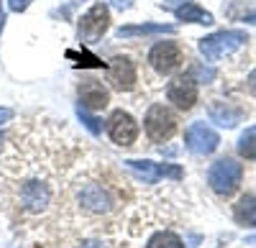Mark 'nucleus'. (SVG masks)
Masks as SVG:
<instances>
[{
	"mask_svg": "<svg viewBox=\"0 0 256 248\" xmlns=\"http://www.w3.org/2000/svg\"><path fill=\"white\" fill-rule=\"evenodd\" d=\"M126 167L131 169L138 179H144L146 184H156L164 177H172V179L182 177V169L174 167V164H156V161H148V159H128Z\"/></svg>",
	"mask_w": 256,
	"mask_h": 248,
	"instance_id": "nucleus-8",
	"label": "nucleus"
},
{
	"mask_svg": "<svg viewBox=\"0 0 256 248\" xmlns=\"http://www.w3.org/2000/svg\"><path fill=\"white\" fill-rule=\"evenodd\" d=\"M77 248H105V243H102V241H95V238H90V241H82Z\"/></svg>",
	"mask_w": 256,
	"mask_h": 248,
	"instance_id": "nucleus-26",
	"label": "nucleus"
},
{
	"mask_svg": "<svg viewBox=\"0 0 256 248\" xmlns=\"http://www.w3.org/2000/svg\"><path fill=\"white\" fill-rule=\"evenodd\" d=\"M177 20H184V23H200V26H210L212 23V13H208L205 8H200L198 3H184L174 10Z\"/></svg>",
	"mask_w": 256,
	"mask_h": 248,
	"instance_id": "nucleus-16",
	"label": "nucleus"
},
{
	"mask_svg": "<svg viewBox=\"0 0 256 248\" xmlns=\"http://www.w3.org/2000/svg\"><path fill=\"white\" fill-rule=\"evenodd\" d=\"M108 79L110 85L120 92H131L138 82V72H136V64L128 56H113L110 64H108Z\"/></svg>",
	"mask_w": 256,
	"mask_h": 248,
	"instance_id": "nucleus-10",
	"label": "nucleus"
},
{
	"mask_svg": "<svg viewBox=\"0 0 256 248\" xmlns=\"http://www.w3.org/2000/svg\"><path fill=\"white\" fill-rule=\"evenodd\" d=\"M110 28V10L105 3H95L80 18V41L82 44H98Z\"/></svg>",
	"mask_w": 256,
	"mask_h": 248,
	"instance_id": "nucleus-4",
	"label": "nucleus"
},
{
	"mask_svg": "<svg viewBox=\"0 0 256 248\" xmlns=\"http://www.w3.org/2000/svg\"><path fill=\"white\" fill-rule=\"evenodd\" d=\"M20 205L28 213H41L52 205V187L41 179H31L20 190Z\"/></svg>",
	"mask_w": 256,
	"mask_h": 248,
	"instance_id": "nucleus-11",
	"label": "nucleus"
},
{
	"mask_svg": "<svg viewBox=\"0 0 256 248\" xmlns=\"http://www.w3.org/2000/svg\"><path fill=\"white\" fill-rule=\"evenodd\" d=\"M77 95H80V105L84 110H105L110 102L108 87L98 79H82L77 87Z\"/></svg>",
	"mask_w": 256,
	"mask_h": 248,
	"instance_id": "nucleus-12",
	"label": "nucleus"
},
{
	"mask_svg": "<svg viewBox=\"0 0 256 248\" xmlns=\"http://www.w3.org/2000/svg\"><path fill=\"white\" fill-rule=\"evenodd\" d=\"M31 3H34V0H8V8L13 13H24V10H28Z\"/></svg>",
	"mask_w": 256,
	"mask_h": 248,
	"instance_id": "nucleus-22",
	"label": "nucleus"
},
{
	"mask_svg": "<svg viewBox=\"0 0 256 248\" xmlns=\"http://www.w3.org/2000/svg\"><path fill=\"white\" fill-rule=\"evenodd\" d=\"M177 28L174 26H164V23H141V26H120L118 28V38H134V36H172Z\"/></svg>",
	"mask_w": 256,
	"mask_h": 248,
	"instance_id": "nucleus-15",
	"label": "nucleus"
},
{
	"mask_svg": "<svg viewBox=\"0 0 256 248\" xmlns=\"http://www.w3.org/2000/svg\"><path fill=\"white\" fill-rule=\"evenodd\" d=\"M77 118L82 120V126L88 128L92 136H100V133H102V120H100V118H95V115H90L82 105H77Z\"/></svg>",
	"mask_w": 256,
	"mask_h": 248,
	"instance_id": "nucleus-21",
	"label": "nucleus"
},
{
	"mask_svg": "<svg viewBox=\"0 0 256 248\" xmlns=\"http://www.w3.org/2000/svg\"><path fill=\"white\" fill-rule=\"evenodd\" d=\"M6 28V8H3V0H0V33Z\"/></svg>",
	"mask_w": 256,
	"mask_h": 248,
	"instance_id": "nucleus-28",
	"label": "nucleus"
},
{
	"mask_svg": "<svg viewBox=\"0 0 256 248\" xmlns=\"http://www.w3.org/2000/svg\"><path fill=\"white\" fill-rule=\"evenodd\" d=\"M244 20H248V23H256V10H254V13H248Z\"/></svg>",
	"mask_w": 256,
	"mask_h": 248,
	"instance_id": "nucleus-30",
	"label": "nucleus"
},
{
	"mask_svg": "<svg viewBox=\"0 0 256 248\" xmlns=\"http://www.w3.org/2000/svg\"><path fill=\"white\" fill-rule=\"evenodd\" d=\"M248 41L246 31H218V33H210L205 38H200V54L208 61H220L230 54H236L244 44Z\"/></svg>",
	"mask_w": 256,
	"mask_h": 248,
	"instance_id": "nucleus-1",
	"label": "nucleus"
},
{
	"mask_svg": "<svg viewBox=\"0 0 256 248\" xmlns=\"http://www.w3.org/2000/svg\"><path fill=\"white\" fill-rule=\"evenodd\" d=\"M238 154H241L244 159L256 161V126L246 128V131L238 136Z\"/></svg>",
	"mask_w": 256,
	"mask_h": 248,
	"instance_id": "nucleus-19",
	"label": "nucleus"
},
{
	"mask_svg": "<svg viewBox=\"0 0 256 248\" xmlns=\"http://www.w3.org/2000/svg\"><path fill=\"white\" fill-rule=\"evenodd\" d=\"M13 115H16V113H13L10 108H0V126H6V123H10V120H13Z\"/></svg>",
	"mask_w": 256,
	"mask_h": 248,
	"instance_id": "nucleus-25",
	"label": "nucleus"
},
{
	"mask_svg": "<svg viewBox=\"0 0 256 248\" xmlns=\"http://www.w3.org/2000/svg\"><path fill=\"white\" fill-rule=\"evenodd\" d=\"M184 3H190V0H162V8H166V10H177V8L184 5Z\"/></svg>",
	"mask_w": 256,
	"mask_h": 248,
	"instance_id": "nucleus-23",
	"label": "nucleus"
},
{
	"mask_svg": "<svg viewBox=\"0 0 256 248\" xmlns=\"http://www.w3.org/2000/svg\"><path fill=\"white\" fill-rule=\"evenodd\" d=\"M244 182V167L236 159H218L208 172V184L220 197H230Z\"/></svg>",
	"mask_w": 256,
	"mask_h": 248,
	"instance_id": "nucleus-2",
	"label": "nucleus"
},
{
	"mask_svg": "<svg viewBox=\"0 0 256 248\" xmlns=\"http://www.w3.org/2000/svg\"><path fill=\"white\" fill-rule=\"evenodd\" d=\"M166 97L180 110L195 108V102H198V79L190 77V74L172 79V82H169V87H166Z\"/></svg>",
	"mask_w": 256,
	"mask_h": 248,
	"instance_id": "nucleus-9",
	"label": "nucleus"
},
{
	"mask_svg": "<svg viewBox=\"0 0 256 248\" xmlns=\"http://www.w3.org/2000/svg\"><path fill=\"white\" fill-rule=\"evenodd\" d=\"M246 113L241 110V108H236V105H230V102H212L210 105V118L218 123V126H223V128H233V126H238L241 123V118H244Z\"/></svg>",
	"mask_w": 256,
	"mask_h": 248,
	"instance_id": "nucleus-14",
	"label": "nucleus"
},
{
	"mask_svg": "<svg viewBox=\"0 0 256 248\" xmlns=\"http://www.w3.org/2000/svg\"><path fill=\"white\" fill-rule=\"evenodd\" d=\"M202 77V82L205 79H212V77H216V72H212V69H202V67H195V69H192V77Z\"/></svg>",
	"mask_w": 256,
	"mask_h": 248,
	"instance_id": "nucleus-24",
	"label": "nucleus"
},
{
	"mask_svg": "<svg viewBox=\"0 0 256 248\" xmlns=\"http://www.w3.org/2000/svg\"><path fill=\"white\" fill-rule=\"evenodd\" d=\"M233 215H236L241 225H254L256 228V192L244 195L236 205V210H233Z\"/></svg>",
	"mask_w": 256,
	"mask_h": 248,
	"instance_id": "nucleus-17",
	"label": "nucleus"
},
{
	"mask_svg": "<svg viewBox=\"0 0 256 248\" xmlns=\"http://www.w3.org/2000/svg\"><path fill=\"white\" fill-rule=\"evenodd\" d=\"M248 87H251V92H256V69L248 74Z\"/></svg>",
	"mask_w": 256,
	"mask_h": 248,
	"instance_id": "nucleus-29",
	"label": "nucleus"
},
{
	"mask_svg": "<svg viewBox=\"0 0 256 248\" xmlns=\"http://www.w3.org/2000/svg\"><path fill=\"white\" fill-rule=\"evenodd\" d=\"M3 143H6V136H3V133H0V149H3Z\"/></svg>",
	"mask_w": 256,
	"mask_h": 248,
	"instance_id": "nucleus-31",
	"label": "nucleus"
},
{
	"mask_svg": "<svg viewBox=\"0 0 256 248\" xmlns=\"http://www.w3.org/2000/svg\"><path fill=\"white\" fill-rule=\"evenodd\" d=\"M184 143H187V149L192 154L208 156V154H212V151L220 146V136L212 131L208 123L198 120V123H192V126L184 131Z\"/></svg>",
	"mask_w": 256,
	"mask_h": 248,
	"instance_id": "nucleus-7",
	"label": "nucleus"
},
{
	"mask_svg": "<svg viewBox=\"0 0 256 248\" xmlns=\"http://www.w3.org/2000/svg\"><path fill=\"white\" fill-rule=\"evenodd\" d=\"M144 131H146V136L152 138L154 143H164V141H169L177 133V115L169 110L166 105L156 102V105H152L146 110Z\"/></svg>",
	"mask_w": 256,
	"mask_h": 248,
	"instance_id": "nucleus-3",
	"label": "nucleus"
},
{
	"mask_svg": "<svg viewBox=\"0 0 256 248\" xmlns=\"http://www.w3.org/2000/svg\"><path fill=\"white\" fill-rule=\"evenodd\" d=\"M148 64H152L156 74H172L174 69L184 64V49L177 41H159L148 51Z\"/></svg>",
	"mask_w": 256,
	"mask_h": 248,
	"instance_id": "nucleus-5",
	"label": "nucleus"
},
{
	"mask_svg": "<svg viewBox=\"0 0 256 248\" xmlns=\"http://www.w3.org/2000/svg\"><path fill=\"white\" fill-rule=\"evenodd\" d=\"M77 200H80L82 208H84V210H90V213H108V210L113 208V197H110V192L105 190L102 184H95V182L82 184L80 192H77Z\"/></svg>",
	"mask_w": 256,
	"mask_h": 248,
	"instance_id": "nucleus-13",
	"label": "nucleus"
},
{
	"mask_svg": "<svg viewBox=\"0 0 256 248\" xmlns=\"http://www.w3.org/2000/svg\"><path fill=\"white\" fill-rule=\"evenodd\" d=\"M10 248H18V246H10Z\"/></svg>",
	"mask_w": 256,
	"mask_h": 248,
	"instance_id": "nucleus-32",
	"label": "nucleus"
},
{
	"mask_svg": "<svg viewBox=\"0 0 256 248\" xmlns=\"http://www.w3.org/2000/svg\"><path fill=\"white\" fill-rule=\"evenodd\" d=\"M108 136L113 138L116 146H134L138 138V123L131 113L126 110H113L108 118Z\"/></svg>",
	"mask_w": 256,
	"mask_h": 248,
	"instance_id": "nucleus-6",
	"label": "nucleus"
},
{
	"mask_svg": "<svg viewBox=\"0 0 256 248\" xmlns=\"http://www.w3.org/2000/svg\"><path fill=\"white\" fill-rule=\"evenodd\" d=\"M67 56H70V59H77V67H82V69H88V67H92V69H108V64H105L102 59H98L95 54L84 51V49H82V54L70 49V51H67Z\"/></svg>",
	"mask_w": 256,
	"mask_h": 248,
	"instance_id": "nucleus-20",
	"label": "nucleus"
},
{
	"mask_svg": "<svg viewBox=\"0 0 256 248\" xmlns=\"http://www.w3.org/2000/svg\"><path fill=\"white\" fill-rule=\"evenodd\" d=\"M110 3H113L118 10H126V8H131V3H134V0H110Z\"/></svg>",
	"mask_w": 256,
	"mask_h": 248,
	"instance_id": "nucleus-27",
	"label": "nucleus"
},
{
	"mask_svg": "<svg viewBox=\"0 0 256 248\" xmlns=\"http://www.w3.org/2000/svg\"><path fill=\"white\" fill-rule=\"evenodd\" d=\"M146 248H184L182 238L172 231H156L152 238H148Z\"/></svg>",
	"mask_w": 256,
	"mask_h": 248,
	"instance_id": "nucleus-18",
	"label": "nucleus"
}]
</instances>
